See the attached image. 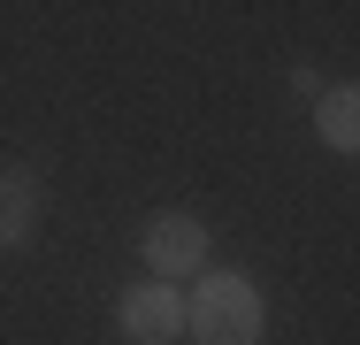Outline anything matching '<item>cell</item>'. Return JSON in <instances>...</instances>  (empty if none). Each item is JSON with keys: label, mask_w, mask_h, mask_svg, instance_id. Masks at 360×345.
Returning a JSON list of instances; mask_svg holds the SVG:
<instances>
[{"label": "cell", "mask_w": 360, "mask_h": 345, "mask_svg": "<svg viewBox=\"0 0 360 345\" xmlns=\"http://www.w3.org/2000/svg\"><path fill=\"white\" fill-rule=\"evenodd\" d=\"M31 215H39V177L23 161L0 169V246H23L31 238Z\"/></svg>", "instance_id": "277c9868"}, {"label": "cell", "mask_w": 360, "mask_h": 345, "mask_svg": "<svg viewBox=\"0 0 360 345\" xmlns=\"http://www.w3.org/2000/svg\"><path fill=\"white\" fill-rule=\"evenodd\" d=\"M115 322L131 345H176L184 338V299H176V284H131Z\"/></svg>", "instance_id": "3957f363"}, {"label": "cell", "mask_w": 360, "mask_h": 345, "mask_svg": "<svg viewBox=\"0 0 360 345\" xmlns=\"http://www.w3.org/2000/svg\"><path fill=\"white\" fill-rule=\"evenodd\" d=\"M146 269L153 276H200L207 269V222L184 215V207L153 215V222H146Z\"/></svg>", "instance_id": "7a4b0ae2"}, {"label": "cell", "mask_w": 360, "mask_h": 345, "mask_svg": "<svg viewBox=\"0 0 360 345\" xmlns=\"http://www.w3.org/2000/svg\"><path fill=\"white\" fill-rule=\"evenodd\" d=\"M184 330H192L200 345H261V330H269L261 284L238 276V269L200 276V291H192V307H184Z\"/></svg>", "instance_id": "6da1fadb"}, {"label": "cell", "mask_w": 360, "mask_h": 345, "mask_svg": "<svg viewBox=\"0 0 360 345\" xmlns=\"http://www.w3.org/2000/svg\"><path fill=\"white\" fill-rule=\"evenodd\" d=\"M314 108H322V138H330L338 153H353V146H360V92L338 84V92H322Z\"/></svg>", "instance_id": "5b68a950"}]
</instances>
